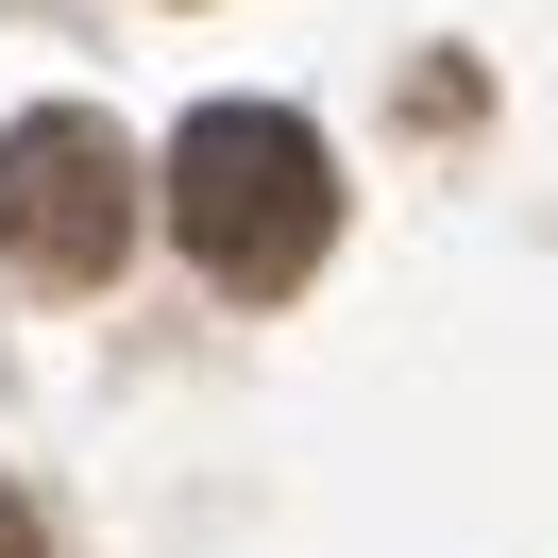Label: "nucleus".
I'll list each match as a JSON object with an SVG mask.
<instances>
[{
    "label": "nucleus",
    "instance_id": "obj_1",
    "mask_svg": "<svg viewBox=\"0 0 558 558\" xmlns=\"http://www.w3.org/2000/svg\"><path fill=\"white\" fill-rule=\"evenodd\" d=\"M170 238L204 254L238 305H271V288L322 271V238H339V170H322V136L288 102H204L170 136Z\"/></svg>",
    "mask_w": 558,
    "mask_h": 558
},
{
    "label": "nucleus",
    "instance_id": "obj_2",
    "mask_svg": "<svg viewBox=\"0 0 558 558\" xmlns=\"http://www.w3.org/2000/svg\"><path fill=\"white\" fill-rule=\"evenodd\" d=\"M0 254L35 288H102L119 254H136V153H119V119L35 102L0 136Z\"/></svg>",
    "mask_w": 558,
    "mask_h": 558
},
{
    "label": "nucleus",
    "instance_id": "obj_3",
    "mask_svg": "<svg viewBox=\"0 0 558 558\" xmlns=\"http://www.w3.org/2000/svg\"><path fill=\"white\" fill-rule=\"evenodd\" d=\"M0 558H51V542H35V508H17V490H0Z\"/></svg>",
    "mask_w": 558,
    "mask_h": 558
}]
</instances>
